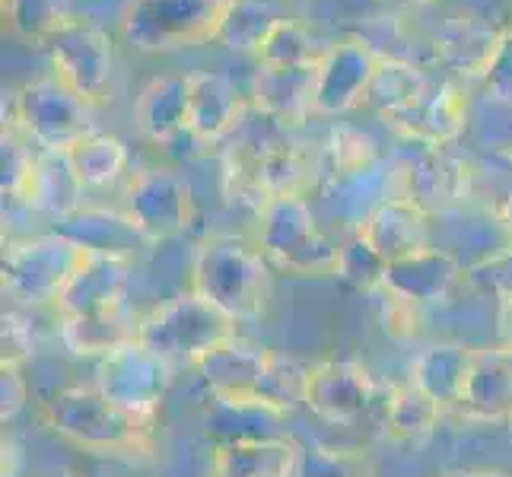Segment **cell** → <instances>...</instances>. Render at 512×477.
<instances>
[{"label":"cell","instance_id":"obj_1","mask_svg":"<svg viewBox=\"0 0 512 477\" xmlns=\"http://www.w3.org/2000/svg\"><path fill=\"white\" fill-rule=\"evenodd\" d=\"M39 423L61 443L90 455L147 462L156 452V423L109 401L96 385H67L39 404Z\"/></svg>","mask_w":512,"mask_h":477},{"label":"cell","instance_id":"obj_2","mask_svg":"<svg viewBox=\"0 0 512 477\" xmlns=\"http://www.w3.org/2000/svg\"><path fill=\"white\" fill-rule=\"evenodd\" d=\"M191 290L236 322H249L268 303L271 264L249 239L210 236L191 255Z\"/></svg>","mask_w":512,"mask_h":477},{"label":"cell","instance_id":"obj_3","mask_svg":"<svg viewBox=\"0 0 512 477\" xmlns=\"http://www.w3.org/2000/svg\"><path fill=\"white\" fill-rule=\"evenodd\" d=\"M274 268L296 277H334L338 242L319 226L303 194H274L255 207V239Z\"/></svg>","mask_w":512,"mask_h":477},{"label":"cell","instance_id":"obj_4","mask_svg":"<svg viewBox=\"0 0 512 477\" xmlns=\"http://www.w3.org/2000/svg\"><path fill=\"white\" fill-rule=\"evenodd\" d=\"M239 334V322L194 290L166 299L140 315L137 341L175 369H194L204 353Z\"/></svg>","mask_w":512,"mask_h":477},{"label":"cell","instance_id":"obj_5","mask_svg":"<svg viewBox=\"0 0 512 477\" xmlns=\"http://www.w3.org/2000/svg\"><path fill=\"white\" fill-rule=\"evenodd\" d=\"M226 0H128L118 32L134 55H172L217 39Z\"/></svg>","mask_w":512,"mask_h":477},{"label":"cell","instance_id":"obj_6","mask_svg":"<svg viewBox=\"0 0 512 477\" xmlns=\"http://www.w3.org/2000/svg\"><path fill=\"white\" fill-rule=\"evenodd\" d=\"M83 255L86 252L77 242H70L55 229L13 239L4 249V261H0L4 293L16 306L26 309L55 306V299L67 287V280L74 277Z\"/></svg>","mask_w":512,"mask_h":477},{"label":"cell","instance_id":"obj_7","mask_svg":"<svg viewBox=\"0 0 512 477\" xmlns=\"http://www.w3.org/2000/svg\"><path fill=\"white\" fill-rule=\"evenodd\" d=\"M51 77L61 80L70 93L90 109L109 105L115 93V42L93 20L64 23L51 39L45 42Z\"/></svg>","mask_w":512,"mask_h":477},{"label":"cell","instance_id":"obj_8","mask_svg":"<svg viewBox=\"0 0 512 477\" xmlns=\"http://www.w3.org/2000/svg\"><path fill=\"white\" fill-rule=\"evenodd\" d=\"M7 125H13L42 153H67L80 137L96 131L90 105L80 102L55 77L20 86L10 99Z\"/></svg>","mask_w":512,"mask_h":477},{"label":"cell","instance_id":"obj_9","mask_svg":"<svg viewBox=\"0 0 512 477\" xmlns=\"http://www.w3.org/2000/svg\"><path fill=\"white\" fill-rule=\"evenodd\" d=\"M382 51L363 35H341L325 45L315 61L312 80V115L341 118L369 105V90L379 74Z\"/></svg>","mask_w":512,"mask_h":477},{"label":"cell","instance_id":"obj_10","mask_svg":"<svg viewBox=\"0 0 512 477\" xmlns=\"http://www.w3.org/2000/svg\"><path fill=\"white\" fill-rule=\"evenodd\" d=\"M175 369L166 363L160 353H153L140 341H131L125 347L112 350L109 357L96 360V373L93 385L99 392L115 401L118 408H125L128 414L140 420H153L160 417L166 395L175 382Z\"/></svg>","mask_w":512,"mask_h":477},{"label":"cell","instance_id":"obj_11","mask_svg":"<svg viewBox=\"0 0 512 477\" xmlns=\"http://www.w3.org/2000/svg\"><path fill=\"white\" fill-rule=\"evenodd\" d=\"M471 112L474 102L462 80L430 77V83L423 86V93L414 102H408L392 115H382L379 121L395 137H401L404 144L446 150L468 134Z\"/></svg>","mask_w":512,"mask_h":477},{"label":"cell","instance_id":"obj_12","mask_svg":"<svg viewBox=\"0 0 512 477\" xmlns=\"http://www.w3.org/2000/svg\"><path fill=\"white\" fill-rule=\"evenodd\" d=\"M121 210L134 220L140 236L156 245L188 233L194 214H198V204H194V191L182 172L147 166L128 179Z\"/></svg>","mask_w":512,"mask_h":477},{"label":"cell","instance_id":"obj_13","mask_svg":"<svg viewBox=\"0 0 512 477\" xmlns=\"http://www.w3.org/2000/svg\"><path fill=\"white\" fill-rule=\"evenodd\" d=\"M376 392V379L363 363L322 360L309 363L303 408L331 427H353L373 411Z\"/></svg>","mask_w":512,"mask_h":477},{"label":"cell","instance_id":"obj_14","mask_svg":"<svg viewBox=\"0 0 512 477\" xmlns=\"http://www.w3.org/2000/svg\"><path fill=\"white\" fill-rule=\"evenodd\" d=\"M506 26L490 23L484 13L458 10L446 16L430 35V64L443 67L449 77L478 83L497 55Z\"/></svg>","mask_w":512,"mask_h":477},{"label":"cell","instance_id":"obj_15","mask_svg":"<svg viewBox=\"0 0 512 477\" xmlns=\"http://www.w3.org/2000/svg\"><path fill=\"white\" fill-rule=\"evenodd\" d=\"M290 414L274 408L258 395H214L207 392L201 404V430L214 446L226 443H268V439H293Z\"/></svg>","mask_w":512,"mask_h":477},{"label":"cell","instance_id":"obj_16","mask_svg":"<svg viewBox=\"0 0 512 477\" xmlns=\"http://www.w3.org/2000/svg\"><path fill=\"white\" fill-rule=\"evenodd\" d=\"M458 287H465L462 258L443 249V245H430V249H420L388 264L382 293L395 296L414 309H430L449 303Z\"/></svg>","mask_w":512,"mask_h":477},{"label":"cell","instance_id":"obj_17","mask_svg":"<svg viewBox=\"0 0 512 477\" xmlns=\"http://www.w3.org/2000/svg\"><path fill=\"white\" fill-rule=\"evenodd\" d=\"M134 268H137L134 258L86 252L51 309L58 312V318L125 309V293L131 287Z\"/></svg>","mask_w":512,"mask_h":477},{"label":"cell","instance_id":"obj_18","mask_svg":"<svg viewBox=\"0 0 512 477\" xmlns=\"http://www.w3.org/2000/svg\"><path fill=\"white\" fill-rule=\"evenodd\" d=\"M252 102L220 70L188 74V134L201 144H223L249 121Z\"/></svg>","mask_w":512,"mask_h":477},{"label":"cell","instance_id":"obj_19","mask_svg":"<svg viewBox=\"0 0 512 477\" xmlns=\"http://www.w3.org/2000/svg\"><path fill=\"white\" fill-rule=\"evenodd\" d=\"M455 414L471 423H490V427L512 423V347H474L468 382L455 404Z\"/></svg>","mask_w":512,"mask_h":477},{"label":"cell","instance_id":"obj_20","mask_svg":"<svg viewBox=\"0 0 512 477\" xmlns=\"http://www.w3.org/2000/svg\"><path fill=\"white\" fill-rule=\"evenodd\" d=\"M430 217V210H423L408 198H388L357 226V233L392 264L436 245Z\"/></svg>","mask_w":512,"mask_h":477},{"label":"cell","instance_id":"obj_21","mask_svg":"<svg viewBox=\"0 0 512 477\" xmlns=\"http://www.w3.org/2000/svg\"><path fill=\"white\" fill-rule=\"evenodd\" d=\"M55 233L67 236L70 242H77L83 252H96V255H121V258H134L147 249V239L140 236V229L125 210L115 207H90L83 204L74 210L70 217L58 220Z\"/></svg>","mask_w":512,"mask_h":477},{"label":"cell","instance_id":"obj_22","mask_svg":"<svg viewBox=\"0 0 512 477\" xmlns=\"http://www.w3.org/2000/svg\"><path fill=\"white\" fill-rule=\"evenodd\" d=\"M312 80H315V64L293 67V70L258 67L249 90L252 112L264 115L287 131L299 128L306 118H312Z\"/></svg>","mask_w":512,"mask_h":477},{"label":"cell","instance_id":"obj_23","mask_svg":"<svg viewBox=\"0 0 512 477\" xmlns=\"http://www.w3.org/2000/svg\"><path fill=\"white\" fill-rule=\"evenodd\" d=\"M271 350L261 347L242 334H233L229 341L217 344L210 353L198 360V373L204 392L214 395H255V388L268 369Z\"/></svg>","mask_w":512,"mask_h":477},{"label":"cell","instance_id":"obj_24","mask_svg":"<svg viewBox=\"0 0 512 477\" xmlns=\"http://www.w3.org/2000/svg\"><path fill=\"white\" fill-rule=\"evenodd\" d=\"M134 128L150 144H172L188 131V74H160L144 83L134 102Z\"/></svg>","mask_w":512,"mask_h":477},{"label":"cell","instance_id":"obj_25","mask_svg":"<svg viewBox=\"0 0 512 477\" xmlns=\"http://www.w3.org/2000/svg\"><path fill=\"white\" fill-rule=\"evenodd\" d=\"M319 191H322L325 204L331 207V214L347 229H357L382 201L395 198L392 194V163L382 159V163L369 166V169L338 175V179H325V182H319Z\"/></svg>","mask_w":512,"mask_h":477},{"label":"cell","instance_id":"obj_26","mask_svg":"<svg viewBox=\"0 0 512 477\" xmlns=\"http://www.w3.org/2000/svg\"><path fill=\"white\" fill-rule=\"evenodd\" d=\"M137 328H140V315H128L125 309L58 318V338L64 350L80 360L109 357L112 350L137 341Z\"/></svg>","mask_w":512,"mask_h":477},{"label":"cell","instance_id":"obj_27","mask_svg":"<svg viewBox=\"0 0 512 477\" xmlns=\"http://www.w3.org/2000/svg\"><path fill=\"white\" fill-rule=\"evenodd\" d=\"M449 411L439 401H433L423 388H417L411 379L392 385L385 398V414H382V430L385 439L395 446H408L417 449L436 433L439 420Z\"/></svg>","mask_w":512,"mask_h":477},{"label":"cell","instance_id":"obj_28","mask_svg":"<svg viewBox=\"0 0 512 477\" xmlns=\"http://www.w3.org/2000/svg\"><path fill=\"white\" fill-rule=\"evenodd\" d=\"M471 357H474V347L468 344H455V341L430 344L414 357L408 379L417 388H423L433 401L443 404L446 411H455V404L462 398L465 382H468Z\"/></svg>","mask_w":512,"mask_h":477},{"label":"cell","instance_id":"obj_29","mask_svg":"<svg viewBox=\"0 0 512 477\" xmlns=\"http://www.w3.org/2000/svg\"><path fill=\"white\" fill-rule=\"evenodd\" d=\"M83 191L86 188L80 185L77 172L70 169L64 153H42L39 150L23 207L48 217L51 223H58V220L70 217L74 210L83 207Z\"/></svg>","mask_w":512,"mask_h":477},{"label":"cell","instance_id":"obj_30","mask_svg":"<svg viewBox=\"0 0 512 477\" xmlns=\"http://www.w3.org/2000/svg\"><path fill=\"white\" fill-rule=\"evenodd\" d=\"M299 439L226 443L210 452V477H293Z\"/></svg>","mask_w":512,"mask_h":477},{"label":"cell","instance_id":"obj_31","mask_svg":"<svg viewBox=\"0 0 512 477\" xmlns=\"http://www.w3.org/2000/svg\"><path fill=\"white\" fill-rule=\"evenodd\" d=\"M280 20H287L284 0H226L214 42L233 55L255 58Z\"/></svg>","mask_w":512,"mask_h":477},{"label":"cell","instance_id":"obj_32","mask_svg":"<svg viewBox=\"0 0 512 477\" xmlns=\"http://www.w3.org/2000/svg\"><path fill=\"white\" fill-rule=\"evenodd\" d=\"M70 169L77 172V179L83 188H109L115 185L121 175L128 172V144L115 134L105 131H90L80 137L67 153Z\"/></svg>","mask_w":512,"mask_h":477},{"label":"cell","instance_id":"obj_33","mask_svg":"<svg viewBox=\"0 0 512 477\" xmlns=\"http://www.w3.org/2000/svg\"><path fill=\"white\" fill-rule=\"evenodd\" d=\"M382 163L379 144L366 131L338 125L331 128L325 137V147L319 153V182L325 179H338V175H350Z\"/></svg>","mask_w":512,"mask_h":477},{"label":"cell","instance_id":"obj_34","mask_svg":"<svg viewBox=\"0 0 512 477\" xmlns=\"http://www.w3.org/2000/svg\"><path fill=\"white\" fill-rule=\"evenodd\" d=\"M388 261L369 245L357 229H347L344 242H338V264H334V277L353 293L379 296L385 287Z\"/></svg>","mask_w":512,"mask_h":477},{"label":"cell","instance_id":"obj_35","mask_svg":"<svg viewBox=\"0 0 512 477\" xmlns=\"http://www.w3.org/2000/svg\"><path fill=\"white\" fill-rule=\"evenodd\" d=\"M430 83L427 67H420L414 61L404 58H385L379 64V74L373 80V90H369V105L376 109V115H392L398 109H404L408 102H414L423 86Z\"/></svg>","mask_w":512,"mask_h":477},{"label":"cell","instance_id":"obj_36","mask_svg":"<svg viewBox=\"0 0 512 477\" xmlns=\"http://www.w3.org/2000/svg\"><path fill=\"white\" fill-rule=\"evenodd\" d=\"M325 45L315 42V35L299 23V20H280L274 32L264 39L261 51L255 55L258 67H277V70H293V67H312L322 58Z\"/></svg>","mask_w":512,"mask_h":477},{"label":"cell","instance_id":"obj_37","mask_svg":"<svg viewBox=\"0 0 512 477\" xmlns=\"http://www.w3.org/2000/svg\"><path fill=\"white\" fill-rule=\"evenodd\" d=\"M293 477H376V465L363 449L299 443Z\"/></svg>","mask_w":512,"mask_h":477},{"label":"cell","instance_id":"obj_38","mask_svg":"<svg viewBox=\"0 0 512 477\" xmlns=\"http://www.w3.org/2000/svg\"><path fill=\"white\" fill-rule=\"evenodd\" d=\"M4 20L16 39L45 45L64 23L77 20L67 0H4Z\"/></svg>","mask_w":512,"mask_h":477},{"label":"cell","instance_id":"obj_39","mask_svg":"<svg viewBox=\"0 0 512 477\" xmlns=\"http://www.w3.org/2000/svg\"><path fill=\"white\" fill-rule=\"evenodd\" d=\"M306 376H309V363L271 350L268 369H264L255 395L264 398L268 404H274V408L293 414L306 398Z\"/></svg>","mask_w":512,"mask_h":477},{"label":"cell","instance_id":"obj_40","mask_svg":"<svg viewBox=\"0 0 512 477\" xmlns=\"http://www.w3.org/2000/svg\"><path fill=\"white\" fill-rule=\"evenodd\" d=\"M35 156H39V150L4 121V137H0V169H4L0 172V188H4V201L23 204L35 169Z\"/></svg>","mask_w":512,"mask_h":477},{"label":"cell","instance_id":"obj_41","mask_svg":"<svg viewBox=\"0 0 512 477\" xmlns=\"http://www.w3.org/2000/svg\"><path fill=\"white\" fill-rule=\"evenodd\" d=\"M465 287L487 299H512V239L493 255L465 264Z\"/></svg>","mask_w":512,"mask_h":477},{"label":"cell","instance_id":"obj_42","mask_svg":"<svg viewBox=\"0 0 512 477\" xmlns=\"http://www.w3.org/2000/svg\"><path fill=\"white\" fill-rule=\"evenodd\" d=\"M478 96L487 105L512 109V26H506L497 55H493L487 74L478 80Z\"/></svg>","mask_w":512,"mask_h":477},{"label":"cell","instance_id":"obj_43","mask_svg":"<svg viewBox=\"0 0 512 477\" xmlns=\"http://www.w3.org/2000/svg\"><path fill=\"white\" fill-rule=\"evenodd\" d=\"M39 350V328H35L26 306L4 309V357L0 363H20L26 366L29 357Z\"/></svg>","mask_w":512,"mask_h":477},{"label":"cell","instance_id":"obj_44","mask_svg":"<svg viewBox=\"0 0 512 477\" xmlns=\"http://www.w3.org/2000/svg\"><path fill=\"white\" fill-rule=\"evenodd\" d=\"M29 404V382L20 363H0V420L13 423Z\"/></svg>","mask_w":512,"mask_h":477},{"label":"cell","instance_id":"obj_45","mask_svg":"<svg viewBox=\"0 0 512 477\" xmlns=\"http://www.w3.org/2000/svg\"><path fill=\"white\" fill-rule=\"evenodd\" d=\"M497 344L512 347V299L497 303Z\"/></svg>","mask_w":512,"mask_h":477},{"label":"cell","instance_id":"obj_46","mask_svg":"<svg viewBox=\"0 0 512 477\" xmlns=\"http://www.w3.org/2000/svg\"><path fill=\"white\" fill-rule=\"evenodd\" d=\"M493 214H497V220L503 223V229H506V233L512 236V188L503 194V198H500V204L497 207H493Z\"/></svg>","mask_w":512,"mask_h":477},{"label":"cell","instance_id":"obj_47","mask_svg":"<svg viewBox=\"0 0 512 477\" xmlns=\"http://www.w3.org/2000/svg\"><path fill=\"white\" fill-rule=\"evenodd\" d=\"M39 477H80L74 468H48V471H42Z\"/></svg>","mask_w":512,"mask_h":477},{"label":"cell","instance_id":"obj_48","mask_svg":"<svg viewBox=\"0 0 512 477\" xmlns=\"http://www.w3.org/2000/svg\"><path fill=\"white\" fill-rule=\"evenodd\" d=\"M379 4H388V7H420V4H430V0H379Z\"/></svg>","mask_w":512,"mask_h":477},{"label":"cell","instance_id":"obj_49","mask_svg":"<svg viewBox=\"0 0 512 477\" xmlns=\"http://www.w3.org/2000/svg\"><path fill=\"white\" fill-rule=\"evenodd\" d=\"M474 477H512V474L500 468H474Z\"/></svg>","mask_w":512,"mask_h":477},{"label":"cell","instance_id":"obj_50","mask_svg":"<svg viewBox=\"0 0 512 477\" xmlns=\"http://www.w3.org/2000/svg\"><path fill=\"white\" fill-rule=\"evenodd\" d=\"M439 477H474V468H468V471H449V474H439Z\"/></svg>","mask_w":512,"mask_h":477}]
</instances>
